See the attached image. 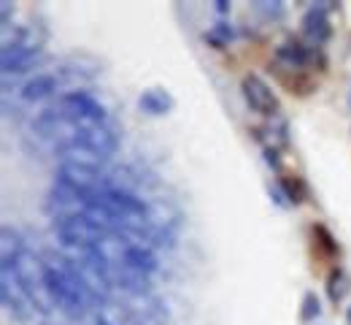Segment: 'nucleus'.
I'll return each mask as SVG.
<instances>
[{
  "label": "nucleus",
  "instance_id": "f257e3e1",
  "mask_svg": "<svg viewBox=\"0 0 351 325\" xmlns=\"http://www.w3.org/2000/svg\"><path fill=\"white\" fill-rule=\"evenodd\" d=\"M46 279H49V290L57 301V306L73 317V320H82L87 315V309L92 306L87 295V287L82 282V274L76 271V266L65 258V255H46Z\"/></svg>",
  "mask_w": 351,
  "mask_h": 325
},
{
  "label": "nucleus",
  "instance_id": "f03ea898",
  "mask_svg": "<svg viewBox=\"0 0 351 325\" xmlns=\"http://www.w3.org/2000/svg\"><path fill=\"white\" fill-rule=\"evenodd\" d=\"M5 266H11L14 277L19 282L22 293L27 295V301L33 304V309L49 317V315L57 309V301H54V295H51V290H49L44 260H41L36 252L22 249V252H19L11 263H5Z\"/></svg>",
  "mask_w": 351,
  "mask_h": 325
},
{
  "label": "nucleus",
  "instance_id": "7ed1b4c3",
  "mask_svg": "<svg viewBox=\"0 0 351 325\" xmlns=\"http://www.w3.org/2000/svg\"><path fill=\"white\" fill-rule=\"evenodd\" d=\"M51 233L65 247H100L111 231L95 223L87 214H62L51 217Z\"/></svg>",
  "mask_w": 351,
  "mask_h": 325
},
{
  "label": "nucleus",
  "instance_id": "20e7f679",
  "mask_svg": "<svg viewBox=\"0 0 351 325\" xmlns=\"http://www.w3.org/2000/svg\"><path fill=\"white\" fill-rule=\"evenodd\" d=\"M51 111L65 120L73 128H95V125H108V114L106 109L84 90H73L57 98V103L51 106Z\"/></svg>",
  "mask_w": 351,
  "mask_h": 325
},
{
  "label": "nucleus",
  "instance_id": "39448f33",
  "mask_svg": "<svg viewBox=\"0 0 351 325\" xmlns=\"http://www.w3.org/2000/svg\"><path fill=\"white\" fill-rule=\"evenodd\" d=\"M0 301H3V306H5V312L16 320V323L27 325L33 320V304L27 301V295L22 293V287H19V282L14 277V271H11V266H5V263H0Z\"/></svg>",
  "mask_w": 351,
  "mask_h": 325
},
{
  "label": "nucleus",
  "instance_id": "423d86ee",
  "mask_svg": "<svg viewBox=\"0 0 351 325\" xmlns=\"http://www.w3.org/2000/svg\"><path fill=\"white\" fill-rule=\"evenodd\" d=\"M241 90H243L246 103L252 106V111H257L263 117H276L278 114V109H281L278 98L270 90V85L263 82L257 74H246L243 82H241Z\"/></svg>",
  "mask_w": 351,
  "mask_h": 325
},
{
  "label": "nucleus",
  "instance_id": "0eeeda50",
  "mask_svg": "<svg viewBox=\"0 0 351 325\" xmlns=\"http://www.w3.org/2000/svg\"><path fill=\"white\" fill-rule=\"evenodd\" d=\"M313 60H316V52L303 47L300 41H287L276 49V68L281 76H287V74L303 76V71L308 65H313Z\"/></svg>",
  "mask_w": 351,
  "mask_h": 325
},
{
  "label": "nucleus",
  "instance_id": "6e6552de",
  "mask_svg": "<svg viewBox=\"0 0 351 325\" xmlns=\"http://www.w3.org/2000/svg\"><path fill=\"white\" fill-rule=\"evenodd\" d=\"M60 74H62V71L57 68V71H41V74L30 76V79L19 87V98H22L25 103H38V100L51 98V95L60 90V85H62Z\"/></svg>",
  "mask_w": 351,
  "mask_h": 325
},
{
  "label": "nucleus",
  "instance_id": "1a4fd4ad",
  "mask_svg": "<svg viewBox=\"0 0 351 325\" xmlns=\"http://www.w3.org/2000/svg\"><path fill=\"white\" fill-rule=\"evenodd\" d=\"M303 36H306L313 47H322V44H327V41H330L332 27H330L327 11H324L322 5H313L306 16H303Z\"/></svg>",
  "mask_w": 351,
  "mask_h": 325
},
{
  "label": "nucleus",
  "instance_id": "9d476101",
  "mask_svg": "<svg viewBox=\"0 0 351 325\" xmlns=\"http://www.w3.org/2000/svg\"><path fill=\"white\" fill-rule=\"evenodd\" d=\"M138 106H141V111H146L149 117H162V114H168V111L173 109L176 100L165 93V90L152 87V90H143V95L138 98Z\"/></svg>",
  "mask_w": 351,
  "mask_h": 325
},
{
  "label": "nucleus",
  "instance_id": "9b49d317",
  "mask_svg": "<svg viewBox=\"0 0 351 325\" xmlns=\"http://www.w3.org/2000/svg\"><path fill=\"white\" fill-rule=\"evenodd\" d=\"M349 290H351L349 274L343 269H332L330 277H327V295H330V301L332 304H341L349 295Z\"/></svg>",
  "mask_w": 351,
  "mask_h": 325
},
{
  "label": "nucleus",
  "instance_id": "f8f14e48",
  "mask_svg": "<svg viewBox=\"0 0 351 325\" xmlns=\"http://www.w3.org/2000/svg\"><path fill=\"white\" fill-rule=\"evenodd\" d=\"M22 249H25L22 236L14 231V228L5 225V228L0 231V258H3V263H11Z\"/></svg>",
  "mask_w": 351,
  "mask_h": 325
},
{
  "label": "nucleus",
  "instance_id": "ddd939ff",
  "mask_svg": "<svg viewBox=\"0 0 351 325\" xmlns=\"http://www.w3.org/2000/svg\"><path fill=\"white\" fill-rule=\"evenodd\" d=\"M281 190H284V195H287L292 203H303L308 195L306 182H303L300 177H281Z\"/></svg>",
  "mask_w": 351,
  "mask_h": 325
},
{
  "label": "nucleus",
  "instance_id": "4468645a",
  "mask_svg": "<svg viewBox=\"0 0 351 325\" xmlns=\"http://www.w3.org/2000/svg\"><path fill=\"white\" fill-rule=\"evenodd\" d=\"M311 233H313V238H316V244L324 249V255L327 258H335L338 252H341V247H338V241H335V236L327 231L324 225H313L311 228Z\"/></svg>",
  "mask_w": 351,
  "mask_h": 325
},
{
  "label": "nucleus",
  "instance_id": "2eb2a0df",
  "mask_svg": "<svg viewBox=\"0 0 351 325\" xmlns=\"http://www.w3.org/2000/svg\"><path fill=\"white\" fill-rule=\"evenodd\" d=\"M319 315H322V304H319L316 293H306V295H303V309H300V320H303V323H311V320H316Z\"/></svg>",
  "mask_w": 351,
  "mask_h": 325
},
{
  "label": "nucleus",
  "instance_id": "dca6fc26",
  "mask_svg": "<svg viewBox=\"0 0 351 325\" xmlns=\"http://www.w3.org/2000/svg\"><path fill=\"white\" fill-rule=\"evenodd\" d=\"M232 38V30L227 27V25H217L211 33H206V41H211L217 49H221V47H227V41Z\"/></svg>",
  "mask_w": 351,
  "mask_h": 325
},
{
  "label": "nucleus",
  "instance_id": "f3484780",
  "mask_svg": "<svg viewBox=\"0 0 351 325\" xmlns=\"http://www.w3.org/2000/svg\"><path fill=\"white\" fill-rule=\"evenodd\" d=\"M265 160L273 166V168H278L281 166V157H278V149L276 146H265Z\"/></svg>",
  "mask_w": 351,
  "mask_h": 325
},
{
  "label": "nucleus",
  "instance_id": "a211bd4d",
  "mask_svg": "<svg viewBox=\"0 0 351 325\" xmlns=\"http://www.w3.org/2000/svg\"><path fill=\"white\" fill-rule=\"evenodd\" d=\"M95 325H114V323H111V320H108L103 312H97V315H95Z\"/></svg>",
  "mask_w": 351,
  "mask_h": 325
},
{
  "label": "nucleus",
  "instance_id": "6ab92c4d",
  "mask_svg": "<svg viewBox=\"0 0 351 325\" xmlns=\"http://www.w3.org/2000/svg\"><path fill=\"white\" fill-rule=\"evenodd\" d=\"M217 11H221V14L227 11V3H224V0H219V3H217Z\"/></svg>",
  "mask_w": 351,
  "mask_h": 325
},
{
  "label": "nucleus",
  "instance_id": "aec40b11",
  "mask_svg": "<svg viewBox=\"0 0 351 325\" xmlns=\"http://www.w3.org/2000/svg\"><path fill=\"white\" fill-rule=\"evenodd\" d=\"M38 325H60V323H54V320H49V317H46L44 323H38Z\"/></svg>",
  "mask_w": 351,
  "mask_h": 325
},
{
  "label": "nucleus",
  "instance_id": "412c9836",
  "mask_svg": "<svg viewBox=\"0 0 351 325\" xmlns=\"http://www.w3.org/2000/svg\"><path fill=\"white\" fill-rule=\"evenodd\" d=\"M346 320H349V325H351V306H349V312H346Z\"/></svg>",
  "mask_w": 351,
  "mask_h": 325
}]
</instances>
